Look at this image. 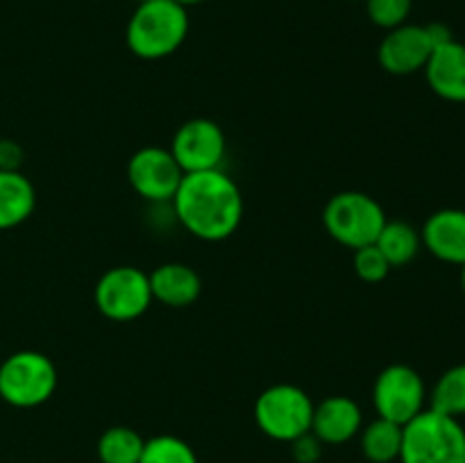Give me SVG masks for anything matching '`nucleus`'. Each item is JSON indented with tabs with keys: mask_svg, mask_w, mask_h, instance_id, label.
Here are the masks:
<instances>
[{
	"mask_svg": "<svg viewBox=\"0 0 465 463\" xmlns=\"http://www.w3.org/2000/svg\"><path fill=\"white\" fill-rule=\"evenodd\" d=\"M171 202L182 227L195 239L209 243L230 239L243 218L241 189L221 168L184 172Z\"/></svg>",
	"mask_w": 465,
	"mask_h": 463,
	"instance_id": "obj_1",
	"label": "nucleus"
},
{
	"mask_svg": "<svg viewBox=\"0 0 465 463\" xmlns=\"http://www.w3.org/2000/svg\"><path fill=\"white\" fill-rule=\"evenodd\" d=\"M189 34V12L175 0H145L132 12L125 27V44L139 59L171 57Z\"/></svg>",
	"mask_w": 465,
	"mask_h": 463,
	"instance_id": "obj_2",
	"label": "nucleus"
},
{
	"mask_svg": "<svg viewBox=\"0 0 465 463\" xmlns=\"http://www.w3.org/2000/svg\"><path fill=\"white\" fill-rule=\"evenodd\" d=\"M400 463H465V427L427 407L402 427Z\"/></svg>",
	"mask_w": 465,
	"mask_h": 463,
	"instance_id": "obj_3",
	"label": "nucleus"
},
{
	"mask_svg": "<svg viewBox=\"0 0 465 463\" xmlns=\"http://www.w3.org/2000/svg\"><path fill=\"white\" fill-rule=\"evenodd\" d=\"M57 381L53 359L36 350H18L0 363V399L9 407H41L54 395Z\"/></svg>",
	"mask_w": 465,
	"mask_h": 463,
	"instance_id": "obj_4",
	"label": "nucleus"
},
{
	"mask_svg": "<svg viewBox=\"0 0 465 463\" xmlns=\"http://www.w3.org/2000/svg\"><path fill=\"white\" fill-rule=\"evenodd\" d=\"M386 221L384 207L363 191H341L331 195L322 212L327 234L350 250L375 243Z\"/></svg>",
	"mask_w": 465,
	"mask_h": 463,
	"instance_id": "obj_5",
	"label": "nucleus"
},
{
	"mask_svg": "<svg viewBox=\"0 0 465 463\" xmlns=\"http://www.w3.org/2000/svg\"><path fill=\"white\" fill-rule=\"evenodd\" d=\"M313 399L295 384H272L254 399V422L263 436L293 443L312 431Z\"/></svg>",
	"mask_w": 465,
	"mask_h": 463,
	"instance_id": "obj_6",
	"label": "nucleus"
},
{
	"mask_svg": "<svg viewBox=\"0 0 465 463\" xmlns=\"http://www.w3.org/2000/svg\"><path fill=\"white\" fill-rule=\"evenodd\" d=\"M95 309L114 322H130L153 304L150 277L136 266H114L100 275L94 291Z\"/></svg>",
	"mask_w": 465,
	"mask_h": 463,
	"instance_id": "obj_7",
	"label": "nucleus"
},
{
	"mask_svg": "<svg viewBox=\"0 0 465 463\" xmlns=\"http://www.w3.org/2000/svg\"><path fill=\"white\" fill-rule=\"evenodd\" d=\"M427 386L420 372L407 363H391L377 375L372 404L377 416L395 425H407L427 409Z\"/></svg>",
	"mask_w": 465,
	"mask_h": 463,
	"instance_id": "obj_8",
	"label": "nucleus"
},
{
	"mask_svg": "<svg viewBox=\"0 0 465 463\" xmlns=\"http://www.w3.org/2000/svg\"><path fill=\"white\" fill-rule=\"evenodd\" d=\"M168 150L184 172L216 171L225 159L227 139L212 118H189L177 127Z\"/></svg>",
	"mask_w": 465,
	"mask_h": 463,
	"instance_id": "obj_9",
	"label": "nucleus"
},
{
	"mask_svg": "<svg viewBox=\"0 0 465 463\" xmlns=\"http://www.w3.org/2000/svg\"><path fill=\"white\" fill-rule=\"evenodd\" d=\"M182 177L184 171L175 162L171 150L159 145H145L136 150L127 162L130 186L148 202H171L180 189Z\"/></svg>",
	"mask_w": 465,
	"mask_h": 463,
	"instance_id": "obj_10",
	"label": "nucleus"
},
{
	"mask_svg": "<svg viewBox=\"0 0 465 463\" xmlns=\"http://www.w3.org/2000/svg\"><path fill=\"white\" fill-rule=\"evenodd\" d=\"M434 48L436 45L427 25L404 23V25L386 32L384 39L380 41L377 62L391 75H413V73L425 71Z\"/></svg>",
	"mask_w": 465,
	"mask_h": 463,
	"instance_id": "obj_11",
	"label": "nucleus"
},
{
	"mask_svg": "<svg viewBox=\"0 0 465 463\" xmlns=\"http://www.w3.org/2000/svg\"><path fill=\"white\" fill-rule=\"evenodd\" d=\"M363 427L361 407L348 395H330L313 404L312 434L322 445H343L357 438Z\"/></svg>",
	"mask_w": 465,
	"mask_h": 463,
	"instance_id": "obj_12",
	"label": "nucleus"
},
{
	"mask_svg": "<svg viewBox=\"0 0 465 463\" xmlns=\"http://www.w3.org/2000/svg\"><path fill=\"white\" fill-rule=\"evenodd\" d=\"M422 248L443 263H465V209L445 207L431 213L420 230Z\"/></svg>",
	"mask_w": 465,
	"mask_h": 463,
	"instance_id": "obj_13",
	"label": "nucleus"
},
{
	"mask_svg": "<svg viewBox=\"0 0 465 463\" xmlns=\"http://www.w3.org/2000/svg\"><path fill=\"white\" fill-rule=\"evenodd\" d=\"M425 80L430 89L448 103H465V44L450 39L436 45L425 66Z\"/></svg>",
	"mask_w": 465,
	"mask_h": 463,
	"instance_id": "obj_14",
	"label": "nucleus"
},
{
	"mask_svg": "<svg viewBox=\"0 0 465 463\" xmlns=\"http://www.w3.org/2000/svg\"><path fill=\"white\" fill-rule=\"evenodd\" d=\"M150 291L153 300L171 309L191 307L200 298L203 280L198 272L186 263H162L150 272Z\"/></svg>",
	"mask_w": 465,
	"mask_h": 463,
	"instance_id": "obj_15",
	"label": "nucleus"
},
{
	"mask_svg": "<svg viewBox=\"0 0 465 463\" xmlns=\"http://www.w3.org/2000/svg\"><path fill=\"white\" fill-rule=\"evenodd\" d=\"M36 191L21 171H0V232L18 227L35 213Z\"/></svg>",
	"mask_w": 465,
	"mask_h": 463,
	"instance_id": "obj_16",
	"label": "nucleus"
},
{
	"mask_svg": "<svg viewBox=\"0 0 465 463\" xmlns=\"http://www.w3.org/2000/svg\"><path fill=\"white\" fill-rule=\"evenodd\" d=\"M375 245L384 254L391 268H402L418 257L422 248L420 230L407 221H386Z\"/></svg>",
	"mask_w": 465,
	"mask_h": 463,
	"instance_id": "obj_17",
	"label": "nucleus"
},
{
	"mask_svg": "<svg viewBox=\"0 0 465 463\" xmlns=\"http://www.w3.org/2000/svg\"><path fill=\"white\" fill-rule=\"evenodd\" d=\"M363 457L371 463H393L400 458L402 449V425L384 420L377 416L359 431Z\"/></svg>",
	"mask_w": 465,
	"mask_h": 463,
	"instance_id": "obj_18",
	"label": "nucleus"
},
{
	"mask_svg": "<svg viewBox=\"0 0 465 463\" xmlns=\"http://www.w3.org/2000/svg\"><path fill=\"white\" fill-rule=\"evenodd\" d=\"M145 438L136 429L125 425L109 427L100 434L95 454L100 463H139Z\"/></svg>",
	"mask_w": 465,
	"mask_h": 463,
	"instance_id": "obj_19",
	"label": "nucleus"
},
{
	"mask_svg": "<svg viewBox=\"0 0 465 463\" xmlns=\"http://www.w3.org/2000/svg\"><path fill=\"white\" fill-rule=\"evenodd\" d=\"M427 402H430V409L445 416L457 418V420L465 418V363L448 368L436 379Z\"/></svg>",
	"mask_w": 465,
	"mask_h": 463,
	"instance_id": "obj_20",
	"label": "nucleus"
},
{
	"mask_svg": "<svg viewBox=\"0 0 465 463\" xmlns=\"http://www.w3.org/2000/svg\"><path fill=\"white\" fill-rule=\"evenodd\" d=\"M139 463H200L195 449L184 438L173 434H159L145 440Z\"/></svg>",
	"mask_w": 465,
	"mask_h": 463,
	"instance_id": "obj_21",
	"label": "nucleus"
},
{
	"mask_svg": "<svg viewBox=\"0 0 465 463\" xmlns=\"http://www.w3.org/2000/svg\"><path fill=\"white\" fill-rule=\"evenodd\" d=\"M363 3L372 25L386 32L409 23L413 9V0H363Z\"/></svg>",
	"mask_w": 465,
	"mask_h": 463,
	"instance_id": "obj_22",
	"label": "nucleus"
},
{
	"mask_svg": "<svg viewBox=\"0 0 465 463\" xmlns=\"http://www.w3.org/2000/svg\"><path fill=\"white\" fill-rule=\"evenodd\" d=\"M352 268L354 272H357L359 280L368 281V284H380V281H384L386 277H389V272L393 271L375 243L354 250Z\"/></svg>",
	"mask_w": 465,
	"mask_h": 463,
	"instance_id": "obj_23",
	"label": "nucleus"
},
{
	"mask_svg": "<svg viewBox=\"0 0 465 463\" xmlns=\"http://www.w3.org/2000/svg\"><path fill=\"white\" fill-rule=\"evenodd\" d=\"M291 452L298 463H316L322 454V443L309 431V434L300 436L291 443Z\"/></svg>",
	"mask_w": 465,
	"mask_h": 463,
	"instance_id": "obj_24",
	"label": "nucleus"
},
{
	"mask_svg": "<svg viewBox=\"0 0 465 463\" xmlns=\"http://www.w3.org/2000/svg\"><path fill=\"white\" fill-rule=\"evenodd\" d=\"M25 150L18 141L0 136V171H21Z\"/></svg>",
	"mask_w": 465,
	"mask_h": 463,
	"instance_id": "obj_25",
	"label": "nucleus"
},
{
	"mask_svg": "<svg viewBox=\"0 0 465 463\" xmlns=\"http://www.w3.org/2000/svg\"><path fill=\"white\" fill-rule=\"evenodd\" d=\"M175 3L184 5V7L189 9V7H193V5H200V3H204V0H175Z\"/></svg>",
	"mask_w": 465,
	"mask_h": 463,
	"instance_id": "obj_26",
	"label": "nucleus"
},
{
	"mask_svg": "<svg viewBox=\"0 0 465 463\" xmlns=\"http://www.w3.org/2000/svg\"><path fill=\"white\" fill-rule=\"evenodd\" d=\"M461 289H463V295H465V263L461 266Z\"/></svg>",
	"mask_w": 465,
	"mask_h": 463,
	"instance_id": "obj_27",
	"label": "nucleus"
},
{
	"mask_svg": "<svg viewBox=\"0 0 465 463\" xmlns=\"http://www.w3.org/2000/svg\"><path fill=\"white\" fill-rule=\"evenodd\" d=\"M134 3H136V5H139V3H145V0H134Z\"/></svg>",
	"mask_w": 465,
	"mask_h": 463,
	"instance_id": "obj_28",
	"label": "nucleus"
},
{
	"mask_svg": "<svg viewBox=\"0 0 465 463\" xmlns=\"http://www.w3.org/2000/svg\"><path fill=\"white\" fill-rule=\"evenodd\" d=\"M348 3H359V0H348ZM361 3H363V0H361Z\"/></svg>",
	"mask_w": 465,
	"mask_h": 463,
	"instance_id": "obj_29",
	"label": "nucleus"
},
{
	"mask_svg": "<svg viewBox=\"0 0 465 463\" xmlns=\"http://www.w3.org/2000/svg\"><path fill=\"white\" fill-rule=\"evenodd\" d=\"M18 463H25V461H18Z\"/></svg>",
	"mask_w": 465,
	"mask_h": 463,
	"instance_id": "obj_30",
	"label": "nucleus"
}]
</instances>
